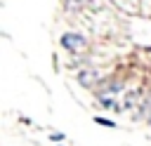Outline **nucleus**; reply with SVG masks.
<instances>
[{"label":"nucleus","instance_id":"1","mask_svg":"<svg viewBox=\"0 0 151 146\" xmlns=\"http://www.w3.org/2000/svg\"><path fill=\"white\" fill-rule=\"evenodd\" d=\"M61 47L68 49V52H83L87 47V40L80 33H64L61 35Z\"/></svg>","mask_w":151,"mask_h":146},{"label":"nucleus","instance_id":"5","mask_svg":"<svg viewBox=\"0 0 151 146\" xmlns=\"http://www.w3.org/2000/svg\"><path fill=\"white\" fill-rule=\"evenodd\" d=\"M94 122H97V125H104V127H116V122H113V120L101 118V115H94Z\"/></svg>","mask_w":151,"mask_h":146},{"label":"nucleus","instance_id":"3","mask_svg":"<svg viewBox=\"0 0 151 146\" xmlns=\"http://www.w3.org/2000/svg\"><path fill=\"white\" fill-rule=\"evenodd\" d=\"M97 104L104 106V108H109V111H120L123 108V106H118L116 97H111V94H97Z\"/></svg>","mask_w":151,"mask_h":146},{"label":"nucleus","instance_id":"2","mask_svg":"<svg viewBox=\"0 0 151 146\" xmlns=\"http://www.w3.org/2000/svg\"><path fill=\"white\" fill-rule=\"evenodd\" d=\"M78 82H80L83 87H94V85L99 82V71H94V68L80 71V73H78Z\"/></svg>","mask_w":151,"mask_h":146},{"label":"nucleus","instance_id":"6","mask_svg":"<svg viewBox=\"0 0 151 146\" xmlns=\"http://www.w3.org/2000/svg\"><path fill=\"white\" fill-rule=\"evenodd\" d=\"M64 137H66V134H61V132H52V134H50L52 141H64Z\"/></svg>","mask_w":151,"mask_h":146},{"label":"nucleus","instance_id":"4","mask_svg":"<svg viewBox=\"0 0 151 146\" xmlns=\"http://www.w3.org/2000/svg\"><path fill=\"white\" fill-rule=\"evenodd\" d=\"M137 104V92H127L125 94V104H123V108H132Z\"/></svg>","mask_w":151,"mask_h":146}]
</instances>
